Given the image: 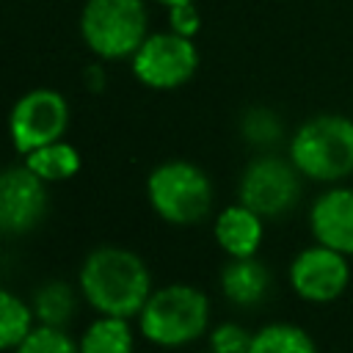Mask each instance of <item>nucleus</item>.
Wrapping results in <instances>:
<instances>
[{
  "mask_svg": "<svg viewBox=\"0 0 353 353\" xmlns=\"http://www.w3.org/2000/svg\"><path fill=\"white\" fill-rule=\"evenodd\" d=\"M135 80L154 91H174L193 80L199 72V50L193 39L174 30H157L143 39V44L130 58Z\"/></svg>",
  "mask_w": 353,
  "mask_h": 353,
  "instance_id": "nucleus-7",
  "label": "nucleus"
},
{
  "mask_svg": "<svg viewBox=\"0 0 353 353\" xmlns=\"http://www.w3.org/2000/svg\"><path fill=\"white\" fill-rule=\"evenodd\" d=\"M22 163L36 174L41 176L47 185L52 182H66L72 176H77V171L83 168V157L77 152V146H72L69 141H52L30 154L22 157Z\"/></svg>",
  "mask_w": 353,
  "mask_h": 353,
  "instance_id": "nucleus-16",
  "label": "nucleus"
},
{
  "mask_svg": "<svg viewBox=\"0 0 353 353\" xmlns=\"http://www.w3.org/2000/svg\"><path fill=\"white\" fill-rule=\"evenodd\" d=\"M47 182L25 163L6 168L0 176V229L11 237L33 232L47 215Z\"/></svg>",
  "mask_w": 353,
  "mask_h": 353,
  "instance_id": "nucleus-10",
  "label": "nucleus"
},
{
  "mask_svg": "<svg viewBox=\"0 0 353 353\" xmlns=\"http://www.w3.org/2000/svg\"><path fill=\"white\" fill-rule=\"evenodd\" d=\"M77 290L97 314L135 320L154 284L141 254L124 245H97L80 262Z\"/></svg>",
  "mask_w": 353,
  "mask_h": 353,
  "instance_id": "nucleus-1",
  "label": "nucleus"
},
{
  "mask_svg": "<svg viewBox=\"0 0 353 353\" xmlns=\"http://www.w3.org/2000/svg\"><path fill=\"white\" fill-rule=\"evenodd\" d=\"M254 331L237 320L212 323L207 331V353H248Z\"/></svg>",
  "mask_w": 353,
  "mask_h": 353,
  "instance_id": "nucleus-20",
  "label": "nucleus"
},
{
  "mask_svg": "<svg viewBox=\"0 0 353 353\" xmlns=\"http://www.w3.org/2000/svg\"><path fill=\"white\" fill-rule=\"evenodd\" d=\"M36 325L39 320L30 301H25L11 290H3L0 292V347L6 353H14Z\"/></svg>",
  "mask_w": 353,
  "mask_h": 353,
  "instance_id": "nucleus-18",
  "label": "nucleus"
},
{
  "mask_svg": "<svg viewBox=\"0 0 353 353\" xmlns=\"http://www.w3.org/2000/svg\"><path fill=\"white\" fill-rule=\"evenodd\" d=\"M80 290L63 279H50L44 284H39L30 295V306L36 312L39 325H55V328H66L69 320L77 312L80 303Z\"/></svg>",
  "mask_w": 353,
  "mask_h": 353,
  "instance_id": "nucleus-15",
  "label": "nucleus"
},
{
  "mask_svg": "<svg viewBox=\"0 0 353 353\" xmlns=\"http://www.w3.org/2000/svg\"><path fill=\"white\" fill-rule=\"evenodd\" d=\"M212 182L190 160H163L146 176V201L171 226H193L212 210Z\"/></svg>",
  "mask_w": 353,
  "mask_h": 353,
  "instance_id": "nucleus-5",
  "label": "nucleus"
},
{
  "mask_svg": "<svg viewBox=\"0 0 353 353\" xmlns=\"http://www.w3.org/2000/svg\"><path fill=\"white\" fill-rule=\"evenodd\" d=\"M77 28L99 61H130L149 36V8L146 0H85Z\"/></svg>",
  "mask_w": 353,
  "mask_h": 353,
  "instance_id": "nucleus-4",
  "label": "nucleus"
},
{
  "mask_svg": "<svg viewBox=\"0 0 353 353\" xmlns=\"http://www.w3.org/2000/svg\"><path fill=\"white\" fill-rule=\"evenodd\" d=\"M66 127L69 102L58 88H30L14 102L8 113L11 143L22 157L52 141H61Z\"/></svg>",
  "mask_w": 353,
  "mask_h": 353,
  "instance_id": "nucleus-8",
  "label": "nucleus"
},
{
  "mask_svg": "<svg viewBox=\"0 0 353 353\" xmlns=\"http://www.w3.org/2000/svg\"><path fill=\"white\" fill-rule=\"evenodd\" d=\"M212 325V306L204 290L174 281L154 287L149 301L135 317L143 342L160 350H182L207 336Z\"/></svg>",
  "mask_w": 353,
  "mask_h": 353,
  "instance_id": "nucleus-2",
  "label": "nucleus"
},
{
  "mask_svg": "<svg viewBox=\"0 0 353 353\" xmlns=\"http://www.w3.org/2000/svg\"><path fill=\"white\" fill-rule=\"evenodd\" d=\"M160 6H165V8H174V6H185V3H196V0H157Z\"/></svg>",
  "mask_w": 353,
  "mask_h": 353,
  "instance_id": "nucleus-24",
  "label": "nucleus"
},
{
  "mask_svg": "<svg viewBox=\"0 0 353 353\" xmlns=\"http://www.w3.org/2000/svg\"><path fill=\"white\" fill-rule=\"evenodd\" d=\"M301 171L290 157L262 152L251 157L237 182V201L251 207L265 221L281 218L301 201Z\"/></svg>",
  "mask_w": 353,
  "mask_h": 353,
  "instance_id": "nucleus-6",
  "label": "nucleus"
},
{
  "mask_svg": "<svg viewBox=\"0 0 353 353\" xmlns=\"http://www.w3.org/2000/svg\"><path fill=\"white\" fill-rule=\"evenodd\" d=\"M248 353H317V342L306 328L287 320H273L254 331Z\"/></svg>",
  "mask_w": 353,
  "mask_h": 353,
  "instance_id": "nucleus-17",
  "label": "nucleus"
},
{
  "mask_svg": "<svg viewBox=\"0 0 353 353\" xmlns=\"http://www.w3.org/2000/svg\"><path fill=\"white\" fill-rule=\"evenodd\" d=\"M212 237L226 259H248L256 256L265 240V218L251 207L234 201L223 207L212 221Z\"/></svg>",
  "mask_w": 353,
  "mask_h": 353,
  "instance_id": "nucleus-12",
  "label": "nucleus"
},
{
  "mask_svg": "<svg viewBox=\"0 0 353 353\" xmlns=\"http://www.w3.org/2000/svg\"><path fill=\"white\" fill-rule=\"evenodd\" d=\"M309 232L314 243L353 256V188L328 185L309 207Z\"/></svg>",
  "mask_w": 353,
  "mask_h": 353,
  "instance_id": "nucleus-11",
  "label": "nucleus"
},
{
  "mask_svg": "<svg viewBox=\"0 0 353 353\" xmlns=\"http://www.w3.org/2000/svg\"><path fill=\"white\" fill-rule=\"evenodd\" d=\"M287 157L303 179L342 185L353 176V119L342 113H317L295 127Z\"/></svg>",
  "mask_w": 353,
  "mask_h": 353,
  "instance_id": "nucleus-3",
  "label": "nucleus"
},
{
  "mask_svg": "<svg viewBox=\"0 0 353 353\" xmlns=\"http://www.w3.org/2000/svg\"><path fill=\"white\" fill-rule=\"evenodd\" d=\"M240 135L245 138L248 146L270 152L281 138H284V127L276 110L265 108V105H254L248 110H243L240 116Z\"/></svg>",
  "mask_w": 353,
  "mask_h": 353,
  "instance_id": "nucleus-19",
  "label": "nucleus"
},
{
  "mask_svg": "<svg viewBox=\"0 0 353 353\" xmlns=\"http://www.w3.org/2000/svg\"><path fill=\"white\" fill-rule=\"evenodd\" d=\"M105 61H97V63H88L85 66V72H83V83H85V88L88 91H94V94H99L102 88H105V83H108V72H105V66H102Z\"/></svg>",
  "mask_w": 353,
  "mask_h": 353,
  "instance_id": "nucleus-23",
  "label": "nucleus"
},
{
  "mask_svg": "<svg viewBox=\"0 0 353 353\" xmlns=\"http://www.w3.org/2000/svg\"><path fill=\"white\" fill-rule=\"evenodd\" d=\"M168 30L193 39L201 30V14L196 8V3H185V6H174L168 8Z\"/></svg>",
  "mask_w": 353,
  "mask_h": 353,
  "instance_id": "nucleus-22",
  "label": "nucleus"
},
{
  "mask_svg": "<svg viewBox=\"0 0 353 353\" xmlns=\"http://www.w3.org/2000/svg\"><path fill=\"white\" fill-rule=\"evenodd\" d=\"M350 256L312 243L306 248H301L290 268H287V281L290 290L312 306H325L334 303L345 295V290L350 287Z\"/></svg>",
  "mask_w": 353,
  "mask_h": 353,
  "instance_id": "nucleus-9",
  "label": "nucleus"
},
{
  "mask_svg": "<svg viewBox=\"0 0 353 353\" xmlns=\"http://www.w3.org/2000/svg\"><path fill=\"white\" fill-rule=\"evenodd\" d=\"M14 353H80V345L66 328L36 325Z\"/></svg>",
  "mask_w": 353,
  "mask_h": 353,
  "instance_id": "nucleus-21",
  "label": "nucleus"
},
{
  "mask_svg": "<svg viewBox=\"0 0 353 353\" xmlns=\"http://www.w3.org/2000/svg\"><path fill=\"white\" fill-rule=\"evenodd\" d=\"M218 287H221V295L232 306L254 309V306L268 301L270 287H273V276H270L268 265L259 262L256 256L226 259V265L218 273Z\"/></svg>",
  "mask_w": 353,
  "mask_h": 353,
  "instance_id": "nucleus-13",
  "label": "nucleus"
},
{
  "mask_svg": "<svg viewBox=\"0 0 353 353\" xmlns=\"http://www.w3.org/2000/svg\"><path fill=\"white\" fill-rule=\"evenodd\" d=\"M138 328H132V320L127 317H110L97 314L77 336L80 353H135L138 345Z\"/></svg>",
  "mask_w": 353,
  "mask_h": 353,
  "instance_id": "nucleus-14",
  "label": "nucleus"
}]
</instances>
